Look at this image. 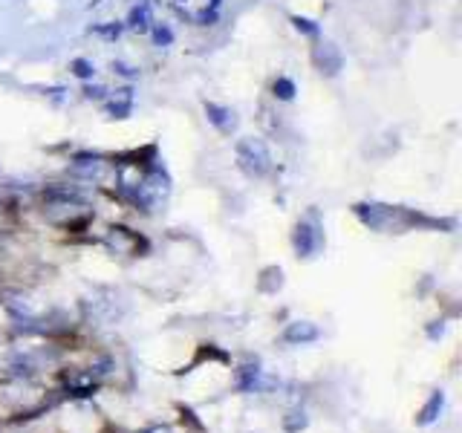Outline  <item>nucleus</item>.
Returning <instances> with one entry per match:
<instances>
[{"instance_id":"f257e3e1","label":"nucleus","mask_w":462,"mask_h":433,"mask_svg":"<svg viewBox=\"0 0 462 433\" xmlns=\"http://www.w3.org/2000/svg\"><path fill=\"white\" fill-rule=\"evenodd\" d=\"M355 214L373 231H407V229H414L416 222H425V226H439L436 220H427V217L402 211V208H393V205H382V202H358Z\"/></svg>"},{"instance_id":"f03ea898","label":"nucleus","mask_w":462,"mask_h":433,"mask_svg":"<svg viewBox=\"0 0 462 433\" xmlns=\"http://www.w3.org/2000/svg\"><path fill=\"white\" fill-rule=\"evenodd\" d=\"M237 165L249 176H266L272 171V153L266 148V142H260L255 136H246L237 142Z\"/></svg>"},{"instance_id":"7ed1b4c3","label":"nucleus","mask_w":462,"mask_h":433,"mask_svg":"<svg viewBox=\"0 0 462 433\" xmlns=\"http://www.w3.org/2000/svg\"><path fill=\"white\" fill-rule=\"evenodd\" d=\"M324 249V231H321V222L315 214H309L306 220H301L295 226V251L298 258H315V254Z\"/></svg>"},{"instance_id":"20e7f679","label":"nucleus","mask_w":462,"mask_h":433,"mask_svg":"<svg viewBox=\"0 0 462 433\" xmlns=\"http://www.w3.org/2000/svg\"><path fill=\"white\" fill-rule=\"evenodd\" d=\"M312 61H315V67L324 75H338L341 67H344V58L338 52V46L329 44V41H321V44L312 46Z\"/></svg>"},{"instance_id":"39448f33","label":"nucleus","mask_w":462,"mask_h":433,"mask_svg":"<svg viewBox=\"0 0 462 433\" xmlns=\"http://www.w3.org/2000/svg\"><path fill=\"white\" fill-rule=\"evenodd\" d=\"M205 113H208V122L217 127L220 133H231L237 127V119H234V110L228 107H220V104H205Z\"/></svg>"},{"instance_id":"423d86ee","label":"nucleus","mask_w":462,"mask_h":433,"mask_svg":"<svg viewBox=\"0 0 462 433\" xmlns=\"http://www.w3.org/2000/svg\"><path fill=\"white\" fill-rule=\"evenodd\" d=\"M284 338L289 344H309V341H315L318 338V329L306 324V320H298V324H289L286 332H284Z\"/></svg>"},{"instance_id":"0eeeda50","label":"nucleus","mask_w":462,"mask_h":433,"mask_svg":"<svg viewBox=\"0 0 462 433\" xmlns=\"http://www.w3.org/2000/svg\"><path fill=\"white\" fill-rule=\"evenodd\" d=\"M442 407H445V393H442V390H434L431 398H427V405H425L422 413H419V425H434V422L439 419Z\"/></svg>"},{"instance_id":"6e6552de","label":"nucleus","mask_w":462,"mask_h":433,"mask_svg":"<svg viewBox=\"0 0 462 433\" xmlns=\"http://www.w3.org/2000/svg\"><path fill=\"white\" fill-rule=\"evenodd\" d=\"M73 171L81 173V176H87V180H98V176H102V171H104V162H102L98 156H78L75 165H73Z\"/></svg>"},{"instance_id":"1a4fd4ad","label":"nucleus","mask_w":462,"mask_h":433,"mask_svg":"<svg viewBox=\"0 0 462 433\" xmlns=\"http://www.w3.org/2000/svg\"><path fill=\"white\" fill-rule=\"evenodd\" d=\"M130 29L136 32H147V26H151V3L147 0H139V3L130 9Z\"/></svg>"},{"instance_id":"9d476101","label":"nucleus","mask_w":462,"mask_h":433,"mask_svg":"<svg viewBox=\"0 0 462 433\" xmlns=\"http://www.w3.org/2000/svg\"><path fill=\"white\" fill-rule=\"evenodd\" d=\"M237 387L246 390V393H252L260 387V367L257 364H246L243 370H240V378H237Z\"/></svg>"},{"instance_id":"9b49d317","label":"nucleus","mask_w":462,"mask_h":433,"mask_svg":"<svg viewBox=\"0 0 462 433\" xmlns=\"http://www.w3.org/2000/svg\"><path fill=\"white\" fill-rule=\"evenodd\" d=\"M275 95H277V99H284V102H289L295 95V84L289 81V78H277V81H275Z\"/></svg>"},{"instance_id":"f8f14e48","label":"nucleus","mask_w":462,"mask_h":433,"mask_svg":"<svg viewBox=\"0 0 462 433\" xmlns=\"http://www.w3.org/2000/svg\"><path fill=\"white\" fill-rule=\"evenodd\" d=\"M73 73H75L78 78H90V75H93V64L78 58V61H73Z\"/></svg>"},{"instance_id":"ddd939ff","label":"nucleus","mask_w":462,"mask_h":433,"mask_svg":"<svg viewBox=\"0 0 462 433\" xmlns=\"http://www.w3.org/2000/svg\"><path fill=\"white\" fill-rule=\"evenodd\" d=\"M301 427H306V416H304V413H301V419H286V430H289V433L301 430Z\"/></svg>"},{"instance_id":"4468645a","label":"nucleus","mask_w":462,"mask_h":433,"mask_svg":"<svg viewBox=\"0 0 462 433\" xmlns=\"http://www.w3.org/2000/svg\"><path fill=\"white\" fill-rule=\"evenodd\" d=\"M295 21V26H298V29H304V32H309V35H315V26H312V21H306V18H292Z\"/></svg>"},{"instance_id":"2eb2a0df","label":"nucleus","mask_w":462,"mask_h":433,"mask_svg":"<svg viewBox=\"0 0 462 433\" xmlns=\"http://www.w3.org/2000/svg\"><path fill=\"white\" fill-rule=\"evenodd\" d=\"M154 35H156V41H159V44H168V41H171V29H165V26H159V29L154 32Z\"/></svg>"}]
</instances>
